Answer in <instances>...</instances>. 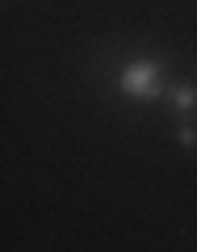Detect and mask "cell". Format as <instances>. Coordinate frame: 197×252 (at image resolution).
<instances>
[{"label": "cell", "mask_w": 197, "mask_h": 252, "mask_svg": "<svg viewBox=\"0 0 197 252\" xmlns=\"http://www.w3.org/2000/svg\"><path fill=\"white\" fill-rule=\"evenodd\" d=\"M164 101L172 105V114H193L197 109V80H176Z\"/></svg>", "instance_id": "7a4b0ae2"}, {"label": "cell", "mask_w": 197, "mask_h": 252, "mask_svg": "<svg viewBox=\"0 0 197 252\" xmlns=\"http://www.w3.org/2000/svg\"><path fill=\"white\" fill-rule=\"evenodd\" d=\"M176 143L185 147V152H197V126L193 122H180L176 126Z\"/></svg>", "instance_id": "3957f363"}, {"label": "cell", "mask_w": 197, "mask_h": 252, "mask_svg": "<svg viewBox=\"0 0 197 252\" xmlns=\"http://www.w3.org/2000/svg\"><path fill=\"white\" fill-rule=\"evenodd\" d=\"M117 89H122V97L126 101H139V105H151V101H164L168 97V89H172V80H168V72H164V63H155V59H130L117 72Z\"/></svg>", "instance_id": "6da1fadb"}]
</instances>
